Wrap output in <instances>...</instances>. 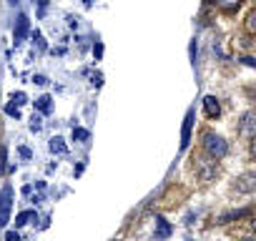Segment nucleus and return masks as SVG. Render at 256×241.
<instances>
[{
  "label": "nucleus",
  "mask_w": 256,
  "mask_h": 241,
  "mask_svg": "<svg viewBox=\"0 0 256 241\" xmlns=\"http://www.w3.org/2000/svg\"><path fill=\"white\" fill-rule=\"evenodd\" d=\"M204 148H206V154H208L211 158H224V156L228 154L226 141H224L221 136H214V134H206V136H204Z\"/></svg>",
  "instance_id": "nucleus-1"
},
{
  "label": "nucleus",
  "mask_w": 256,
  "mask_h": 241,
  "mask_svg": "<svg viewBox=\"0 0 256 241\" xmlns=\"http://www.w3.org/2000/svg\"><path fill=\"white\" fill-rule=\"evenodd\" d=\"M10 206H13V188L3 186V191H0V228L10 221Z\"/></svg>",
  "instance_id": "nucleus-2"
},
{
  "label": "nucleus",
  "mask_w": 256,
  "mask_h": 241,
  "mask_svg": "<svg viewBox=\"0 0 256 241\" xmlns=\"http://www.w3.org/2000/svg\"><path fill=\"white\" fill-rule=\"evenodd\" d=\"M194 118H196V110H194V108H188V113H186V120H184V131H181V148H186V146H188V141H191Z\"/></svg>",
  "instance_id": "nucleus-3"
},
{
  "label": "nucleus",
  "mask_w": 256,
  "mask_h": 241,
  "mask_svg": "<svg viewBox=\"0 0 256 241\" xmlns=\"http://www.w3.org/2000/svg\"><path fill=\"white\" fill-rule=\"evenodd\" d=\"M256 188V181H254V174H244L238 181H236V191L241 194H251Z\"/></svg>",
  "instance_id": "nucleus-4"
},
{
  "label": "nucleus",
  "mask_w": 256,
  "mask_h": 241,
  "mask_svg": "<svg viewBox=\"0 0 256 241\" xmlns=\"http://www.w3.org/2000/svg\"><path fill=\"white\" fill-rule=\"evenodd\" d=\"M204 108H206V116H208V118H216V116L221 113V103H218L214 96H206V98H204Z\"/></svg>",
  "instance_id": "nucleus-5"
},
{
  "label": "nucleus",
  "mask_w": 256,
  "mask_h": 241,
  "mask_svg": "<svg viewBox=\"0 0 256 241\" xmlns=\"http://www.w3.org/2000/svg\"><path fill=\"white\" fill-rule=\"evenodd\" d=\"M26 36H28V18H26V16H20V18H18V23H16V46H18V43H23V40H26Z\"/></svg>",
  "instance_id": "nucleus-6"
},
{
  "label": "nucleus",
  "mask_w": 256,
  "mask_h": 241,
  "mask_svg": "<svg viewBox=\"0 0 256 241\" xmlns=\"http://www.w3.org/2000/svg\"><path fill=\"white\" fill-rule=\"evenodd\" d=\"M156 226H158V228H156V236H158V238H168V236H171V226H168V221H166L164 216L156 218Z\"/></svg>",
  "instance_id": "nucleus-7"
},
{
  "label": "nucleus",
  "mask_w": 256,
  "mask_h": 241,
  "mask_svg": "<svg viewBox=\"0 0 256 241\" xmlns=\"http://www.w3.org/2000/svg\"><path fill=\"white\" fill-rule=\"evenodd\" d=\"M241 134L248 136V138L254 136V113H246V116H244V120H241Z\"/></svg>",
  "instance_id": "nucleus-8"
},
{
  "label": "nucleus",
  "mask_w": 256,
  "mask_h": 241,
  "mask_svg": "<svg viewBox=\"0 0 256 241\" xmlns=\"http://www.w3.org/2000/svg\"><path fill=\"white\" fill-rule=\"evenodd\" d=\"M50 151L58 154V156H66V154H68V146L63 144V138H53V141H50Z\"/></svg>",
  "instance_id": "nucleus-9"
},
{
  "label": "nucleus",
  "mask_w": 256,
  "mask_h": 241,
  "mask_svg": "<svg viewBox=\"0 0 256 241\" xmlns=\"http://www.w3.org/2000/svg\"><path fill=\"white\" fill-rule=\"evenodd\" d=\"M33 218H36V211H23V214H18V216H16V226L20 228V226L30 224Z\"/></svg>",
  "instance_id": "nucleus-10"
},
{
  "label": "nucleus",
  "mask_w": 256,
  "mask_h": 241,
  "mask_svg": "<svg viewBox=\"0 0 256 241\" xmlns=\"http://www.w3.org/2000/svg\"><path fill=\"white\" fill-rule=\"evenodd\" d=\"M36 108H38L40 113H50V108H53V106H50V96H40V98L36 100Z\"/></svg>",
  "instance_id": "nucleus-11"
},
{
  "label": "nucleus",
  "mask_w": 256,
  "mask_h": 241,
  "mask_svg": "<svg viewBox=\"0 0 256 241\" xmlns=\"http://www.w3.org/2000/svg\"><path fill=\"white\" fill-rule=\"evenodd\" d=\"M218 6H221L224 10H236V8L241 6V0H218Z\"/></svg>",
  "instance_id": "nucleus-12"
},
{
  "label": "nucleus",
  "mask_w": 256,
  "mask_h": 241,
  "mask_svg": "<svg viewBox=\"0 0 256 241\" xmlns=\"http://www.w3.org/2000/svg\"><path fill=\"white\" fill-rule=\"evenodd\" d=\"M10 100H13L16 106H23V103H28V98H26V93H23V90L13 93V96H10Z\"/></svg>",
  "instance_id": "nucleus-13"
},
{
  "label": "nucleus",
  "mask_w": 256,
  "mask_h": 241,
  "mask_svg": "<svg viewBox=\"0 0 256 241\" xmlns=\"http://www.w3.org/2000/svg\"><path fill=\"white\" fill-rule=\"evenodd\" d=\"M73 138L76 141H88V131L86 128H73Z\"/></svg>",
  "instance_id": "nucleus-14"
},
{
  "label": "nucleus",
  "mask_w": 256,
  "mask_h": 241,
  "mask_svg": "<svg viewBox=\"0 0 256 241\" xmlns=\"http://www.w3.org/2000/svg\"><path fill=\"white\" fill-rule=\"evenodd\" d=\"M6 113H8V116H16V118L20 116V110H18V106H16V103H8V106H6Z\"/></svg>",
  "instance_id": "nucleus-15"
},
{
  "label": "nucleus",
  "mask_w": 256,
  "mask_h": 241,
  "mask_svg": "<svg viewBox=\"0 0 256 241\" xmlns=\"http://www.w3.org/2000/svg\"><path fill=\"white\" fill-rule=\"evenodd\" d=\"M40 128H43L40 118H38V116H33V120H30V131H40Z\"/></svg>",
  "instance_id": "nucleus-16"
},
{
  "label": "nucleus",
  "mask_w": 256,
  "mask_h": 241,
  "mask_svg": "<svg viewBox=\"0 0 256 241\" xmlns=\"http://www.w3.org/2000/svg\"><path fill=\"white\" fill-rule=\"evenodd\" d=\"M6 158H8V154H6V146H0V171L6 168Z\"/></svg>",
  "instance_id": "nucleus-17"
},
{
  "label": "nucleus",
  "mask_w": 256,
  "mask_h": 241,
  "mask_svg": "<svg viewBox=\"0 0 256 241\" xmlns=\"http://www.w3.org/2000/svg\"><path fill=\"white\" fill-rule=\"evenodd\" d=\"M6 241H20V236H18L16 231H8V234H6Z\"/></svg>",
  "instance_id": "nucleus-18"
},
{
  "label": "nucleus",
  "mask_w": 256,
  "mask_h": 241,
  "mask_svg": "<svg viewBox=\"0 0 256 241\" xmlns=\"http://www.w3.org/2000/svg\"><path fill=\"white\" fill-rule=\"evenodd\" d=\"M36 83H38V86H46L48 78H46V76H36Z\"/></svg>",
  "instance_id": "nucleus-19"
},
{
  "label": "nucleus",
  "mask_w": 256,
  "mask_h": 241,
  "mask_svg": "<svg viewBox=\"0 0 256 241\" xmlns=\"http://www.w3.org/2000/svg\"><path fill=\"white\" fill-rule=\"evenodd\" d=\"M20 156H23V158H30V151H28V148L23 146V148H20Z\"/></svg>",
  "instance_id": "nucleus-20"
},
{
  "label": "nucleus",
  "mask_w": 256,
  "mask_h": 241,
  "mask_svg": "<svg viewBox=\"0 0 256 241\" xmlns=\"http://www.w3.org/2000/svg\"><path fill=\"white\" fill-rule=\"evenodd\" d=\"M8 3H10V6H16V3H18V0H8Z\"/></svg>",
  "instance_id": "nucleus-21"
},
{
  "label": "nucleus",
  "mask_w": 256,
  "mask_h": 241,
  "mask_svg": "<svg viewBox=\"0 0 256 241\" xmlns=\"http://www.w3.org/2000/svg\"><path fill=\"white\" fill-rule=\"evenodd\" d=\"M244 241H254V238H244Z\"/></svg>",
  "instance_id": "nucleus-22"
},
{
  "label": "nucleus",
  "mask_w": 256,
  "mask_h": 241,
  "mask_svg": "<svg viewBox=\"0 0 256 241\" xmlns=\"http://www.w3.org/2000/svg\"><path fill=\"white\" fill-rule=\"evenodd\" d=\"M116 241H118V238H116Z\"/></svg>",
  "instance_id": "nucleus-23"
}]
</instances>
